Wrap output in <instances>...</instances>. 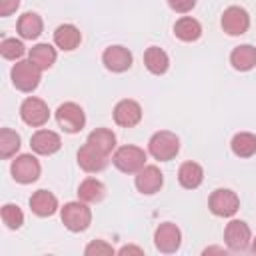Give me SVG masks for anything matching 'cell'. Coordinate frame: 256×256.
I'll return each mask as SVG.
<instances>
[{
	"label": "cell",
	"mask_w": 256,
	"mask_h": 256,
	"mask_svg": "<svg viewBox=\"0 0 256 256\" xmlns=\"http://www.w3.org/2000/svg\"><path fill=\"white\" fill-rule=\"evenodd\" d=\"M148 150L150 154L160 160V162H170L172 158H176V154L180 152V138L174 132L168 130H160L156 132L150 142H148Z\"/></svg>",
	"instance_id": "1"
},
{
	"label": "cell",
	"mask_w": 256,
	"mask_h": 256,
	"mask_svg": "<svg viewBox=\"0 0 256 256\" xmlns=\"http://www.w3.org/2000/svg\"><path fill=\"white\" fill-rule=\"evenodd\" d=\"M42 80V70L32 60H18L12 68V84L20 92H32Z\"/></svg>",
	"instance_id": "2"
},
{
	"label": "cell",
	"mask_w": 256,
	"mask_h": 256,
	"mask_svg": "<svg viewBox=\"0 0 256 256\" xmlns=\"http://www.w3.org/2000/svg\"><path fill=\"white\" fill-rule=\"evenodd\" d=\"M112 162L124 174H138L146 166V152L138 146H122L114 152Z\"/></svg>",
	"instance_id": "3"
},
{
	"label": "cell",
	"mask_w": 256,
	"mask_h": 256,
	"mask_svg": "<svg viewBox=\"0 0 256 256\" xmlns=\"http://www.w3.org/2000/svg\"><path fill=\"white\" fill-rule=\"evenodd\" d=\"M62 222L70 232H84L92 224V212L86 202H68L62 208Z\"/></svg>",
	"instance_id": "4"
},
{
	"label": "cell",
	"mask_w": 256,
	"mask_h": 256,
	"mask_svg": "<svg viewBox=\"0 0 256 256\" xmlns=\"http://www.w3.org/2000/svg\"><path fill=\"white\" fill-rule=\"evenodd\" d=\"M56 120H58V124H60V128H62L64 132H68V134H78V132L84 128V124H86V114H84V110H82L78 104H74V102H64V104H60L58 110H56Z\"/></svg>",
	"instance_id": "5"
},
{
	"label": "cell",
	"mask_w": 256,
	"mask_h": 256,
	"mask_svg": "<svg viewBox=\"0 0 256 256\" xmlns=\"http://www.w3.org/2000/svg\"><path fill=\"white\" fill-rule=\"evenodd\" d=\"M212 214L216 216H222V218H230L238 212L240 208V198L236 196V192L232 190H226V188H220V190H214L212 196H210V202H208Z\"/></svg>",
	"instance_id": "6"
},
{
	"label": "cell",
	"mask_w": 256,
	"mask_h": 256,
	"mask_svg": "<svg viewBox=\"0 0 256 256\" xmlns=\"http://www.w3.org/2000/svg\"><path fill=\"white\" fill-rule=\"evenodd\" d=\"M20 116L22 120L28 124V126H34V128H40L44 126L48 120H50V110H48V104L40 98H26L20 106Z\"/></svg>",
	"instance_id": "7"
},
{
	"label": "cell",
	"mask_w": 256,
	"mask_h": 256,
	"mask_svg": "<svg viewBox=\"0 0 256 256\" xmlns=\"http://www.w3.org/2000/svg\"><path fill=\"white\" fill-rule=\"evenodd\" d=\"M222 28L228 36H242L250 28V16L242 6H230L222 14Z\"/></svg>",
	"instance_id": "8"
},
{
	"label": "cell",
	"mask_w": 256,
	"mask_h": 256,
	"mask_svg": "<svg viewBox=\"0 0 256 256\" xmlns=\"http://www.w3.org/2000/svg\"><path fill=\"white\" fill-rule=\"evenodd\" d=\"M40 162L32 154H22L12 162V176L18 184H32L40 178Z\"/></svg>",
	"instance_id": "9"
},
{
	"label": "cell",
	"mask_w": 256,
	"mask_h": 256,
	"mask_svg": "<svg viewBox=\"0 0 256 256\" xmlns=\"http://www.w3.org/2000/svg\"><path fill=\"white\" fill-rule=\"evenodd\" d=\"M154 244L164 254L176 252L182 246V232H180V228L176 224H172V222L160 224L156 228V234H154Z\"/></svg>",
	"instance_id": "10"
},
{
	"label": "cell",
	"mask_w": 256,
	"mask_h": 256,
	"mask_svg": "<svg viewBox=\"0 0 256 256\" xmlns=\"http://www.w3.org/2000/svg\"><path fill=\"white\" fill-rule=\"evenodd\" d=\"M224 238H226L228 248L234 250V252H242V250H246V248L252 244L250 226H248L246 222H242V220H232V222L226 226Z\"/></svg>",
	"instance_id": "11"
},
{
	"label": "cell",
	"mask_w": 256,
	"mask_h": 256,
	"mask_svg": "<svg viewBox=\"0 0 256 256\" xmlns=\"http://www.w3.org/2000/svg\"><path fill=\"white\" fill-rule=\"evenodd\" d=\"M102 62L110 72H126L132 66V52L124 46H110L102 54Z\"/></svg>",
	"instance_id": "12"
},
{
	"label": "cell",
	"mask_w": 256,
	"mask_h": 256,
	"mask_svg": "<svg viewBox=\"0 0 256 256\" xmlns=\"http://www.w3.org/2000/svg\"><path fill=\"white\" fill-rule=\"evenodd\" d=\"M78 164H80V168H82L84 172L94 174V172H100V170L106 168V164H108V154L100 152L98 148H94L92 144L86 142V144L78 150Z\"/></svg>",
	"instance_id": "13"
},
{
	"label": "cell",
	"mask_w": 256,
	"mask_h": 256,
	"mask_svg": "<svg viewBox=\"0 0 256 256\" xmlns=\"http://www.w3.org/2000/svg\"><path fill=\"white\" fill-rule=\"evenodd\" d=\"M142 120V108L136 100H120L114 108V122L122 128H132Z\"/></svg>",
	"instance_id": "14"
},
{
	"label": "cell",
	"mask_w": 256,
	"mask_h": 256,
	"mask_svg": "<svg viewBox=\"0 0 256 256\" xmlns=\"http://www.w3.org/2000/svg\"><path fill=\"white\" fill-rule=\"evenodd\" d=\"M30 146H32V150H34L36 154H40V156H52V154H56V152L62 148V140H60V136H58L56 132H52V130H38V132L32 136Z\"/></svg>",
	"instance_id": "15"
},
{
	"label": "cell",
	"mask_w": 256,
	"mask_h": 256,
	"mask_svg": "<svg viewBox=\"0 0 256 256\" xmlns=\"http://www.w3.org/2000/svg\"><path fill=\"white\" fill-rule=\"evenodd\" d=\"M164 184V174L158 166H144L136 176V188L142 194H156Z\"/></svg>",
	"instance_id": "16"
},
{
	"label": "cell",
	"mask_w": 256,
	"mask_h": 256,
	"mask_svg": "<svg viewBox=\"0 0 256 256\" xmlns=\"http://www.w3.org/2000/svg\"><path fill=\"white\" fill-rule=\"evenodd\" d=\"M80 42H82V34L74 24H62L54 32V44L60 50H66V52L76 50L80 46Z\"/></svg>",
	"instance_id": "17"
},
{
	"label": "cell",
	"mask_w": 256,
	"mask_h": 256,
	"mask_svg": "<svg viewBox=\"0 0 256 256\" xmlns=\"http://www.w3.org/2000/svg\"><path fill=\"white\" fill-rule=\"evenodd\" d=\"M30 208L36 216L40 218H46V216H52L56 210H58V200L52 192L48 190H38L32 194L30 198Z\"/></svg>",
	"instance_id": "18"
},
{
	"label": "cell",
	"mask_w": 256,
	"mask_h": 256,
	"mask_svg": "<svg viewBox=\"0 0 256 256\" xmlns=\"http://www.w3.org/2000/svg\"><path fill=\"white\" fill-rule=\"evenodd\" d=\"M230 64L234 66V70L238 72H248L256 66V48L250 44H242L238 48L232 50L230 54Z\"/></svg>",
	"instance_id": "19"
},
{
	"label": "cell",
	"mask_w": 256,
	"mask_h": 256,
	"mask_svg": "<svg viewBox=\"0 0 256 256\" xmlns=\"http://www.w3.org/2000/svg\"><path fill=\"white\" fill-rule=\"evenodd\" d=\"M44 30V22L36 12H26L18 20V34L24 40H36Z\"/></svg>",
	"instance_id": "20"
},
{
	"label": "cell",
	"mask_w": 256,
	"mask_h": 256,
	"mask_svg": "<svg viewBox=\"0 0 256 256\" xmlns=\"http://www.w3.org/2000/svg\"><path fill=\"white\" fill-rule=\"evenodd\" d=\"M202 180H204V170H202L200 164H196V162H184L180 166V170H178V182L184 188L194 190V188H198L202 184Z\"/></svg>",
	"instance_id": "21"
},
{
	"label": "cell",
	"mask_w": 256,
	"mask_h": 256,
	"mask_svg": "<svg viewBox=\"0 0 256 256\" xmlns=\"http://www.w3.org/2000/svg\"><path fill=\"white\" fill-rule=\"evenodd\" d=\"M174 34L182 42H196L202 36V26H200L198 20H194L190 16H184L174 24Z\"/></svg>",
	"instance_id": "22"
},
{
	"label": "cell",
	"mask_w": 256,
	"mask_h": 256,
	"mask_svg": "<svg viewBox=\"0 0 256 256\" xmlns=\"http://www.w3.org/2000/svg\"><path fill=\"white\" fill-rule=\"evenodd\" d=\"M144 64H146V68H148L152 74L160 76V74H166V70H168V66H170V58H168V54H166L162 48L150 46V48L146 50V54H144Z\"/></svg>",
	"instance_id": "23"
},
{
	"label": "cell",
	"mask_w": 256,
	"mask_h": 256,
	"mask_svg": "<svg viewBox=\"0 0 256 256\" xmlns=\"http://www.w3.org/2000/svg\"><path fill=\"white\" fill-rule=\"evenodd\" d=\"M104 194H106V188H104V184H102L100 180H96V178H86V180L80 184V188H78V198H80L82 202H86V204L100 202V200L104 198Z\"/></svg>",
	"instance_id": "24"
},
{
	"label": "cell",
	"mask_w": 256,
	"mask_h": 256,
	"mask_svg": "<svg viewBox=\"0 0 256 256\" xmlns=\"http://www.w3.org/2000/svg\"><path fill=\"white\" fill-rule=\"evenodd\" d=\"M88 144H92L94 148H98L104 154H112V150L116 148V134L108 128H96L94 132H90L88 136Z\"/></svg>",
	"instance_id": "25"
},
{
	"label": "cell",
	"mask_w": 256,
	"mask_h": 256,
	"mask_svg": "<svg viewBox=\"0 0 256 256\" xmlns=\"http://www.w3.org/2000/svg\"><path fill=\"white\" fill-rule=\"evenodd\" d=\"M230 146L238 158H250L256 154V136L250 132H240L232 138Z\"/></svg>",
	"instance_id": "26"
},
{
	"label": "cell",
	"mask_w": 256,
	"mask_h": 256,
	"mask_svg": "<svg viewBox=\"0 0 256 256\" xmlns=\"http://www.w3.org/2000/svg\"><path fill=\"white\" fill-rule=\"evenodd\" d=\"M28 60H32L40 70H48L56 62V50L50 44H36V46H32Z\"/></svg>",
	"instance_id": "27"
},
{
	"label": "cell",
	"mask_w": 256,
	"mask_h": 256,
	"mask_svg": "<svg viewBox=\"0 0 256 256\" xmlns=\"http://www.w3.org/2000/svg\"><path fill=\"white\" fill-rule=\"evenodd\" d=\"M18 150H20V136L10 128H2L0 130V156L12 158Z\"/></svg>",
	"instance_id": "28"
},
{
	"label": "cell",
	"mask_w": 256,
	"mask_h": 256,
	"mask_svg": "<svg viewBox=\"0 0 256 256\" xmlns=\"http://www.w3.org/2000/svg\"><path fill=\"white\" fill-rule=\"evenodd\" d=\"M2 222L10 230H18L24 224V212L16 204H4L2 206Z\"/></svg>",
	"instance_id": "29"
},
{
	"label": "cell",
	"mask_w": 256,
	"mask_h": 256,
	"mask_svg": "<svg viewBox=\"0 0 256 256\" xmlns=\"http://www.w3.org/2000/svg\"><path fill=\"white\" fill-rule=\"evenodd\" d=\"M24 52H26V48H24L22 40L6 38V40H2V44H0V54H2V58H6V60H20V58L24 56Z\"/></svg>",
	"instance_id": "30"
},
{
	"label": "cell",
	"mask_w": 256,
	"mask_h": 256,
	"mask_svg": "<svg viewBox=\"0 0 256 256\" xmlns=\"http://www.w3.org/2000/svg\"><path fill=\"white\" fill-rule=\"evenodd\" d=\"M86 256H110L114 254V248L110 244H106L104 240H94L86 246Z\"/></svg>",
	"instance_id": "31"
},
{
	"label": "cell",
	"mask_w": 256,
	"mask_h": 256,
	"mask_svg": "<svg viewBox=\"0 0 256 256\" xmlns=\"http://www.w3.org/2000/svg\"><path fill=\"white\" fill-rule=\"evenodd\" d=\"M168 6L178 14H186L196 6V0H168Z\"/></svg>",
	"instance_id": "32"
},
{
	"label": "cell",
	"mask_w": 256,
	"mask_h": 256,
	"mask_svg": "<svg viewBox=\"0 0 256 256\" xmlns=\"http://www.w3.org/2000/svg\"><path fill=\"white\" fill-rule=\"evenodd\" d=\"M20 6V0H0V16L6 18L10 14H14Z\"/></svg>",
	"instance_id": "33"
},
{
	"label": "cell",
	"mask_w": 256,
	"mask_h": 256,
	"mask_svg": "<svg viewBox=\"0 0 256 256\" xmlns=\"http://www.w3.org/2000/svg\"><path fill=\"white\" fill-rule=\"evenodd\" d=\"M120 254H142V248H136V246H124V248H120Z\"/></svg>",
	"instance_id": "34"
},
{
	"label": "cell",
	"mask_w": 256,
	"mask_h": 256,
	"mask_svg": "<svg viewBox=\"0 0 256 256\" xmlns=\"http://www.w3.org/2000/svg\"><path fill=\"white\" fill-rule=\"evenodd\" d=\"M252 252H254V254H256V238H254V240H252Z\"/></svg>",
	"instance_id": "35"
}]
</instances>
